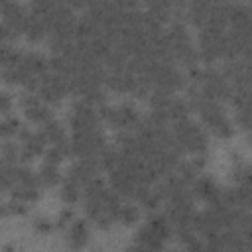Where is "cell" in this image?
<instances>
[{
	"label": "cell",
	"mask_w": 252,
	"mask_h": 252,
	"mask_svg": "<svg viewBox=\"0 0 252 252\" xmlns=\"http://www.w3.org/2000/svg\"><path fill=\"white\" fill-rule=\"evenodd\" d=\"M116 220L124 224H134L136 220H140V209L134 203H122L116 213Z\"/></svg>",
	"instance_id": "obj_13"
},
{
	"label": "cell",
	"mask_w": 252,
	"mask_h": 252,
	"mask_svg": "<svg viewBox=\"0 0 252 252\" xmlns=\"http://www.w3.org/2000/svg\"><path fill=\"white\" fill-rule=\"evenodd\" d=\"M20 152H22V146H16L14 142H4L2 146V161L4 163H12L16 165V161L20 159Z\"/></svg>",
	"instance_id": "obj_15"
},
{
	"label": "cell",
	"mask_w": 252,
	"mask_h": 252,
	"mask_svg": "<svg viewBox=\"0 0 252 252\" xmlns=\"http://www.w3.org/2000/svg\"><path fill=\"white\" fill-rule=\"evenodd\" d=\"M108 122H110L116 130L128 132V130H132V128H138L140 116H138V112H136V108H134L132 104H126V102H124V104L112 108V114H110Z\"/></svg>",
	"instance_id": "obj_6"
},
{
	"label": "cell",
	"mask_w": 252,
	"mask_h": 252,
	"mask_svg": "<svg viewBox=\"0 0 252 252\" xmlns=\"http://www.w3.org/2000/svg\"><path fill=\"white\" fill-rule=\"evenodd\" d=\"M10 108H12V98H10V94H8V93H0V110H2V114L8 116V114H10Z\"/></svg>",
	"instance_id": "obj_18"
},
{
	"label": "cell",
	"mask_w": 252,
	"mask_h": 252,
	"mask_svg": "<svg viewBox=\"0 0 252 252\" xmlns=\"http://www.w3.org/2000/svg\"><path fill=\"white\" fill-rule=\"evenodd\" d=\"M37 177H39V183H41V185H45V187H53V185H57V183L61 181L59 165L43 163V165H41V169H39V173H37Z\"/></svg>",
	"instance_id": "obj_11"
},
{
	"label": "cell",
	"mask_w": 252,
	"mask_h": 252,
	"mask_svg": "<svg viewBox=\"0 0 252 252\" xmlns=\"http://www.w3.org/2000/svg\"><path fill=\"white\" fill-rule=\"evenodd\" d=\"M65 93H69V79L63 77V75H57V73H45L41 77V83H39V91L37 94L41 96V100L45 104H57Z\"/></svg>",
	"instance_id": "obj_3"
},
{
	"label": "cell",
	"mask_w": 252,
	"mask_h": 252,
	"mask_svg": "<svg viewBox=\"0 0 252 252\" xmlns=\"http://www.w3.org/2000/svg\"><path fill=\"white\" fill-rule=\"evenodd\" d=\"M173 138L175 142L181 146L183 152H191V154H205L207 150V134L205 130L191 122L189 118L173 122Z\"/></svg>",
	"instance_id": "obj_1"
},
{
	"label": "cell",
	"mask_w": 252,
	"mask_h": 252,
	"mask_svg": "<svg viewBox=\"0 0 252 252\" xmlns=\"http://www.w3.org/2000/svg\"><path fill=\"white\" fill-rule=\"evenodd\" d=\"M89 240V224L83 219H75L67 226V246L73 252H79Z\"/></svg>",
	"instance_id": "obj_9"
},
{
	"label": "cell",
	"mask_w": 252,
	"mask_h": 252,
	"mask_svg": "<svg viewBox=\"0 0 252 252\" xmlns=\"http://www.w3.org/2000/svg\"><path fill=\"white\" fill-rule=\"evenodd\" d=\"M41 132L45 134L49 146H63V144L69 142L67 136H65V130H63L61 122H57V120H49L47 124H43L41 126Z\"/></svg>",
	"instance_id": "obj_10"
},
{
	"label": "cell",
	"mask_w": 252,
	"mask_h": 252,
	"mask_svg": "<svg viewBox=\"0 0 252 252\" xmlns=\"http://www.w3.org/2000/svg\"><path fill=\"white\" fill-rule=\"evenodd\" d=\"M69 124L73 132H89L98 128V112L93 104L85 102L83 98L73 104L71 114H69Z\"/></svg>",
	"instance_id": "obj_4"
},
{
	"label": "cell",
	"mask_w": 252,
	"mask_h": 252,
	"mask_svg": "<svg viewBox=\"0 0 252 252\" xmlns=\"http://www.w3.org/2000/svg\"><path fill=\"white\" fill-rule=\"evenodd\" d=\"M81 185L79 183H75V181H71V179H63V183H61V189H59V195H61V199L67 203V205H73V203H77L79 201V197H81Z\"/></svg>",
	"instance_id": "obj_12"
},
{
	"label": "cell",
	"mask_w": 252,
	"mask_h": 252,
	"mask_svg": "<svg viewBox=\"0 0 252 252\" xmlns=\"http://www.w3.org/2000/svg\"><path fill=\"white\" fill-rule=\"evenodd\" d=\"M124 252H148V250H146V248H142L140 244H132V246L124 248Z\"/></svg>",
	"instance_id": "obj_19"
},
{
	"label": "cell",
	"mask_w": 252,
	"mask_h": 252,
	"mask_svg": "<svg viewBox=\"0 0 252 252\" xmlns=\"http://www.w3.org/2000/svg\"><path fill=\"white\" fill-rule=\"evenodd\" d=\"M73 220H75V217H73V209H71V207H65V209L57 215V226H61V228H63V226H69Z\"/></svg>",
	"instance_id": "obj_16"
},
{
	"label": "cell",
	"mask_w": 252,
	"mask_h": 252,
	"mask_svg": "<svg viewBox=\"0 0 252 252\" xmlns=\"http://www.w3.org/2000/svg\"><path fill=\"white\" fill-rule=\"evenodd\" d=\"M20 104H22L26 116H28L32 122L47 124L49 120H53V110H51V106L45 104L37 93H24V94L20 96Z\"/></svg>",
	"instance_id": "obj_5"
},
{
	"label": "cell",
	"mask_w": 252,
	"mask_h": 252,
	"mask_svg": "<svg viewBox=\"0 0 252 252\" xmlns=\"http://www.w3.org/2000/svg\"><path fill=\"white\" fill-rule=\"evenodd\" d=\"M20 130H22V126H20V120H18L16 116L8 114V116L2 118V122H0V132H2L4 138H10V136L20 134Z\"/></svg>",
	"instance_id": "obj_14"
},
{
	"label": "cell",
	"mask_w": 252,
	"mask_h": 252,
	"mask_svg": "<svg viewBox=\"0 0 252 252\" xmlns=\"http://www.w3.org/2000/svg\"><path fill=\"white\" fill-rule=\"evenodd\" d=\"M33 228H35L37 232L45 234V232H49V230H51V220H49V219H45V217H37V219L33 220Z\"/></svg>",
	"instance_id": "obj_17"
},
{
	"label": "cell",
	"mask_w": 252,
	"mask_h": 252,
	"mask_svg": "<svg viewBox=\"0 0 252 252\" xmlns=\"http://www.w3.org/2000/svg\"><path fill=\"white\" fill-rule=\"evenodd\" d=\"M201 118L205 120V124L220 138H228L232 134V122L228 120V116L224 114L222 106L217 100H205L199 108Z\"/></svg>",
	"instance_id": "obj_2"
},
{
	"label": "cell",
	"mask_w": 252,
	"mask_h": 252,
	"mask_svg": "<svg viewBox=\"0 0 252 252\" xmlns=\"http://www.w3.org/2000/svg\"><path fill=\"white\" fill-rule=\"evenodd\" d=\"M165 242L167 240L158 230H154L150 224H146V222H144V226L136 234V244H140L148 252H161L165 248Z\"/></svg>",
	"instance_id": "obj_8"
},
{
	"label": "cell",
	"mask_w": 252,
	"mask_h": 252,
	"mask_svg": "<svg viewBox=\"0 0 252 252\" xmlns=\"http://www.w3.org/2000/svg\"><path fill=\"white\" fill-rule=\"evenodd\" d=\"M191 193L211 205V203H215V201L219 199L220 189H219V185L215 183L213 177H209V175H199V177H195L193 183H191Z\"/></svg>",
	"instance_id": "obj_7"
}]
</instances>
